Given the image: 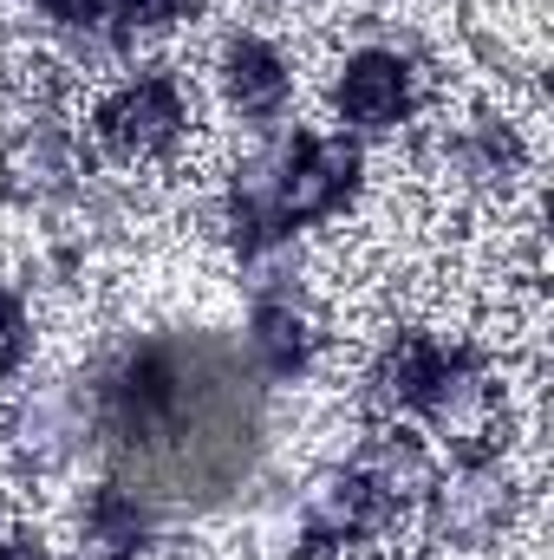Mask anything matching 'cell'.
<instances>
[{
	"instance_id": "6da1fadb",
	"label": "cell",
	"mask_w": 554,
	"mask_h": 560,
	"mask_svg": "<svg viewBox=\"0 0 554 560\" xmlns=\"http://www.w3.org/2000/svg\"><path fill=\"white\" fill-rule=\"evenodd\" d=\"M99 423L150 476V502L216 495L249 463L255 385L216 346H131L99 385Z\"/></svg>"
},
{
	"instance_id": "7a4b0ae2",
	"label": "cell",
	"mask_w": 554,
	"mask_h": 560,
	"mask_svg": "<svg viewBox=\"0 0 554 560\" xmlns=\"http://www.w3.org/2000/svg\"><path fill=\"white\" fill-rule=\"evenodd\" d=\"M430 535L437 541H489L509 522V476L489 456H463L443 482H430Z\"/></svg>"
},
{
	"instance_id": "3957f363",
	"label": "cell",
	"mask_w": 554,
	"mask_h": 560,
	"mask_svg": "<svg viewBox=\"0 0 554 560\" xmlns=\"http://www.w3.org/2000/svg\"><path fill=\"white\" fill-rule=\"evenodd\" d=\"M353 189H359V143L300 138L293 156H287V176H280V222H287V229L320 222V215H333Z\"/></svg>"
},
{
	"instance_id": "277c9868",
	"label": "cell",
	"mask_w": 554,
	"mask_h": 560,
	"mask_svg": "<svg viewBox=\"0 0 554 560\" xmlns=\"http://www.w3.org/2000/svg\"><path fill=\"white\" fill-rule=\"evenodd\" d=\"M183 125H189V112H183V92L170 79H131L99 112V138L118 156H163L183 138Z\"/></svg>"
},
{
	"instance_id": "5b68a950",
	"label": "cell",
	"mask_w": 554,
	"mask_h": 560,
	"mask_svg": "<svg viewBox=\"0 0 554 560\" xmlns=\"http://www.w3.org/2000/svg\"><path fill=\"white\" fill-rule=\"evenodd\" d=\"M424 423L457 450V456H489V436H496V385L483 378L476 352H457V365L437 378V392L417 405Z\"/></svg>"
},
{
	"instance_id": "8992f818",
	"label": "cell",
	"mask_w": 554,
	"mask_h": 560,
	"mask_svg": "<svg viewBox=\"0 0 554 560\" xmlns=\"http://www.w3.org/2000/svg\"><path fill=\"white\" fill-rule=\"evenodd\" d=\"M99 430V392L85 385H39L20 411H13V450L33 463H59L79 443H92Z\"/></svg>"
},
{
	"instance_id": "52a82bcc",
	"label": "cell",
	"mask_w": 554,
	"mask_h": 560,
	"mask_svg": "<svg viewBox=\"0 0 554 560\" xmlns=\"http://www.w3.org/2000/svg\"><path fill=\"white\" fill-rule=\"evenodd\" d=\"M457 352L463 346H443V339H430V332H399L385 352H379V365H372V411H417L430 392H437V378L457 365Z\"/></svg>"
},
{
	"instance_id": "ba28073f",
	"label": "cell",
	"mask_w": 554,
	"mask_h": 560,
	"mask_svg": "<svg viewBox=\"0 0 554 560\" xmlns=\"http://www.w3.org/2000/svg\"><path fill=\"white\" fill-rule=\"evenodd\" d=\"M0 176H7V196L20 202H53L79 183V150L59 125H26L13 131L0 150Z\"/></svg>"
},
{
	"instance_id": "9c48e42d",
	"label": "cell",
	"mask_w": 554,
	"mask_h": 560,
	"mask_svg": "<svg viewBox=\"0 0 554 560\" xmlns=\"http://www.w3.org/2000/svg\"><path fill=\"white\" fill-rule=\"evenodd\" d=\"M300 522H307L313 541L346 548V541L372 535V528L385 522V509H379V495L366 489L359 469H320V476L307 482V495H300Z\"/></svg>"
},
{
	"instance_id": "30bf717a",
	"label": "cell",
	"mask_w": 554,
	"mask_h": 560,
	"mask_svg": "<svg viewBox=\"0 0 554 560\" xmlns=\"http://www.w3.org/2000/svg\"><path fill=\"white\" fill-rule=\"evenodd\" d=\"M412 112V66L399 52H359L339 79V118L353 131H392Z\"/></svg>"
},
{
	"instance_id": "8fae6325",
	"label": "cell",
	"mask_w": 554,
	"mask_h": 560,
	"mask_svg": "<svg viewBox=\"0 0 554 560\" xmlns=\"http://www.w3.org/2000/svg\"><path fill=\"white\" fill-rule=\"evenodd\" d=\"M85 541H92V555H105V560L143 555L157 541V502L138 495V489H125V482L92 489L85 495Z\"/></svg>"
},
{
	"instance_id": "7c38bea8",
	"label": "cell",
	"mask_w": 554,
	"mask_h": 560,
	"mask_svg": "<svg viewBox=\"0 0 554 560\" xmlns=\"http://www.w3.org/2000/svg\"><path fill=\"white\" fill-rule=\"evenodd\" d=\"M359 476H366V489L379 495V509H412L430 495V482H437V469H430V450L405 436V430H379L372 443H366V456H359Z\"/></svg>"
},
{
	"instance_id": "4fadbf2b",
	"label": "cell",
	"mask_w": 554,
	"mask_h": 560,
	"mask_svg": "<svg viewBox=\"0 0 554 560\" xmlns=\"http://www.w3.org/2000/svg\"><path fill=\"white\" fill-rule=\"evenodd\" d=\"M313 359V319L300 313V300H255L249 319V365L262 378H300Z\"/></svg>"
},
{
	"instance_id": "5bb4252c",
	"label": "cell",
	"mask_w": 554,
	"mask_h": 560,
	"mask_svg": "<svg viewBox=\"0 0 554 560\" xmlns=\"http://www.w3.org/2000/svg\"><path fill=\"white\" fill-rule=\"evenodd\" d=\"M222 85H229V105L242 112V118H280V105H287V92H293V72H287V59H280L268 39H235L229 46V59H222Z\"/></svg>"
},
{
	"instance_id": "9a60e30c",
	"label": "cell",
	"mask_w": 554,
	"mask_h": 560,
	"mask_svg": "<svg viewBox=\"0 0 554 560\" xmlns=\"http://www.w3.org/2000/svg\"><path fill=\"white\" fill-rule=\"evenodd\" d=\"M450 170H457L463 183H509V170H516V138H509V125H496V118L470 125L463 138L450 143Z\"/></svg>"
},
{
	"instance_id": "2e32d148",
	"label": "cell",
	"mask_w": 554,
	"mask_h": 560,
	"mask_svg": "<svg viewBox=\"0 0 554 560\" xmlns=\"http://www.w3.org/2000/svg\"><path fill=\"white\" fill-rule=\"evenodd\" d=\"M242 280H249L255 300H293V280H300V248H293V235L249 242V248H242Z\"/></svg>"
},
{
	"instance_id": "e0dca14e",
	"label": "cell",
	"mask_w": 554,
	"mask_h": 560,
	"mask_svg": "<svg viewBox=\"0 0 554 560\" xmlns=\"http://www.w3.org/2000/svg\"><path fill=\"white\" fill-rule=\"evenodd\" d=\"M26 352H33V319H26L20 293L0 287V378H13L26 365Z\"/></svg>"
},
{
	"instance_id": "ac0fdd59",
	"label": "cell",
	"mask_w": 554,
	"mask_h": 560,
	"mask_svg": "<svg viewBox=\"0 0 554 560\" xmlns=\"http://www.w3.org/2000/svg\"><path fill=\"white\" fill-rule=\"evenodd\" d=\"M183 7H189V0H125V33H138V26H170V20H183Z\"/></svg>"
},
{
	"instance_id": "d6986e66",
	"label": "cell",
	"mask_w": 554,
	"mask_h": 560,
	"mask_svg": "<svg viewBox=\"0 0 554 560\" xmlns=\"http://www.w3.org/2000/svg\"><path fill=\"white\" fill-rule=\"evenodd\" d=\"M0 560H46V555H39V541H26V535H0Z\"/></svg>"
}]
</instances>
